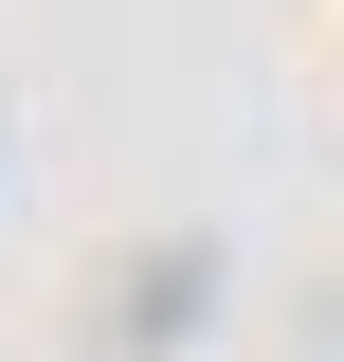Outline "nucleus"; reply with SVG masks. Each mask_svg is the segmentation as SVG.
I'll use <instances>...</instances> for the list:
<instances>
[]
</instances>
